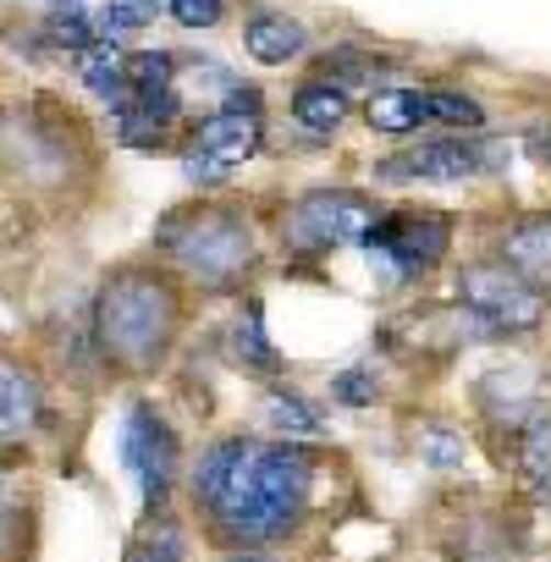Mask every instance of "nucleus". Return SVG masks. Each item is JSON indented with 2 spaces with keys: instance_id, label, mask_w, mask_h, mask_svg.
<instances>
[{
  "instance_id": "20e7f679",
  "label": "nucleus",
  "mask_w": 551,
  "mask_h": 562,
  "mask_svg": "<svg viewBox=\"0 0 551 562\" xmlns=\"http://www.w3.org/2000/svg\"><path fill=\"white\" fill-rule=\"evenodd\" d=\"M458 304L496 337H513V331H535L546 304L529 281L507 265H469L458 276Z\"/></svg>"
},
{
  "instance_id": "4be33fe9",
  "label": "nucleus",
  "mask_w": 551,
  "mask_h": 562,
  "mask_svg": "<svg viewBox=\"0 0 551 562\" xmlns=\"http://www.w3.org/2000/svg\"><path fill=\"white\" fill-rule=\"evenodd\" d=\"M155 18H160V0H105L100 29L105 34H133V29H149Z\"/></svg>"
},
{
  "instance_id": "9b49d317",
  "label": "nucleus",
  "mask_w": 551,
  "mask_h": 562,
  "mask_svg": "<svg viewBox=\"0 0 551 562\" xmlns=\"http://www.w3.org/2000/svg\"><path fill=\"white\" fill-rule=\"evenodd\" d=\"M243 45H248V56H254L259 67H288L293 56H304L310 29H304L299 18H288V12H259V18H248Z\"/></svg>"
},
{
  "instance_id": "f8f14e48",
  "label": "nucleus",
  "mask_w": 551,
  "mask_h": 562,
  "mask_svg": "<svg viewBox=\"0 0 551 562\" xmlns=\"http://www.w3.org/2000/svg\"><path fill=\"white\" fill-rule=\"evenodd\" d=\"M177 94L171 89H155V94H122L116 100V138L122 144H160L166 127L177 122Z\"/></svg>"
},
{
  "instance_id": "393cba45",
  "label": "nucleus",
  "mask_w": 551,
  "mask_h": 562,
  "mask_svg": "<svg viewBox=\"0 0 551 562\" xmlns=\"http://www.w3.org/2000/svg\"><path fill=\"white\" fill-rule=\"evenodd\" d=\"M226 12V0H171V18L182 29H215Z\"/></svg>"
},
{
  "instance_id": "423d86ee",
  "label": "nucleus",
  "mask_w": 551,
  "mask_h": 562,
  "mask_svg": "<svg viewBox=\"0 0 551 562\" xmlns=\"http://www.w3.org/2000/svg\"><path fill=\"white\" fill-rule=\"evenodd\" d=\"M375 221V204L364 193H348V188H326V193H304L293 210H288V248L299 254H326V248H342V243H359Z\"/></svg>"
},
{
  "instance_id": "39448f33",
  "label": "nucleus",
  "mask_w": 551,
  "mask_h": 562,
  "mask_svg": "<svg viewBox=\"0 0 551 562\" xmlns=\"http://www.w3.org/2000/svg\"><path fill=\"white\" fill-rule=\"evenodd\" d=\"M507 155L513 149L491 144V138H430V144L403 149V155L375 160V177L381 182H463V177L496 171Z\"/></svg>"
},
{
  "instance_id": "4468645a",
  "label": "nucleus",
  "mask_w": 551,
  "mask_h": 562,
  "mask_svg": "<svg viewBox=\"0 0 551 562\" xmlns=\"http://www.w3.org/2000/svg\"><path fill=\"white\" fill-rule=\"evenodd\" d=\"M40 419V381L23 364H0V441L29 436Z\"/></svg>"
},
{
  "instance_id": "ddd939ff",
  "label": "nucleus",
  "mask_w": 551,
  "mask_h": 562,
  "mask_svg": "<svg viewBox=\"0 0 551 562\" xmlns=\"http://www.w3.org/2000/svg\"><path fill=\"white\" fill-rule=\"evenodd\" d=\"M502 265L507 270H518L529 288L535 281H551V210L546 215H529V221H518L507 237H502Z\"/></svg>"
},
{
  "instance_id": "412c9836",
  "label": "nucleus",
  "mask_w": 551,
  "mask_h": 562,
  "mask_svg": "<svg viewBox=\"0 0 551 562\" xmlns=\"http://www.w3.org/2000/svg\"><path fill=\"white\" fill-rule=\"evenodd\" d=\"M45 34H50L56 45H67V50H89V45H100V29H94V18H89L83 7L56 12V18L45 23Z\"/></svg>"
},
{
  "instance_id": "1a4fd4ad",
  "label": "nucleus",
  "mask_w": 551,
  "mask_h": 562,
  "mask_svg": "<svg viewBox=\"0 0 551 562\" xmlns=\"http://www.w3.org/2000/svg\"><path fill=\"white\" fill-rule=\"evenodd\" d=\"M370 259H381L392 276H425L447 254V221L441 215H375L359 237Z\"/></svg>"
},
{
  "instance_id": "a878e982",
  "label": "nucleus",
  "mask_w": 551,
  "mask_h": 562,
  "mask_svg": "<svg viewBox=\"0 0 551 562\" xmlns=\"http://www.w3.org/2000/svg\"><path fill=\"white\" fill-rule=\"evenodd\" d=\"M12 524H18V507H12V491H7V480H0V546L12 540Z\"/></svg>"
},
{
  "instance_id": "cd10ccee",
  "label": "nucleus",
  "mask_w": 551,
  "mask_h": 562,
  "mask_svg": "<svg viewBox=\"0 0 551 562\" xmlns=\"http://www.w3.org/2000/svg\"><path fill=\"white\" fill-rule=\"evenodd\" d=\"M540 149H546V160H551V138H546V144H540Z\"/></svg>"
},
{
  "instance_id": "6ab92c4d",
  "label": "nucleus",
  "mask_w": 551,
  "mask_h": 562,
  "mask_svg": "<svg viewBox=\"0 0 551 562\" xmlns=\"http://www.w3.org/2000/svg\"><path fill=\"white\" fill-rule=\"evenodd\" d=\"M232 353H237L243 364H254V370H276V364H282V353L265 342L259 310H243V315H237V326H232Z\"/></svg>"
},
{
  "instance_id": "b1692460",
  "label": "nucleus",
  "mask_w": 551,
  "mask_h": 562,
  "mask_svg": "<svg viewBox=\"0 0 551 562\" xmlns=\"http://www.w3.org/2000/svg\"><path fill=\"white\" fill-rule=\"evenodd\" d=\"M331 397L348 403V408H364V403H375V375L370 370H348V375L331 381Z\"/></svg>"
},
{
  "instance_id": "9d476101",
  "label": "nucleus",
  "mask_w": 551,
  "mask_h": 562,
  "mask_svg": "<svg viewBox=\"0 0 551 562\" xmlns=\"http://www.w3.org/2000/svg\"><path fill=\"white\" fill-rule=\"evenodd\" d=\"M254 149H259V116H254V111H215V116L199 122V133H193V144H188V155H182V171H188V182L215 188V182H226V171L243 166Z\"/></svg>"
},
{
  "instance_id": "0eeeda50",
  "label": "nucleus",
  "mask_w": 551,
  "mask_h": 562,
  "mask_svg": "<svg viewBox=\"0 0 551 562\" xmlns=\"http://www.w3.org/2000/svg\"><path fill=\"white\" fill-rule=\"evenodd\" d=\"M430 122L480 133L485 111L469 94H452V89H381L370 100V127L375 133H414V127H430Z\"/></svg>"
},
{
  "instance_id": "f3484780",
  "label": "nucleus",
  "mask_w": 551,
  "mask_h": 562,
  "mask_svg": "<svg viewBox=\"0 0 551 562\" xmlns=\"http://www.w3.org/2000/svg\"><path fill=\"white\" fill-rule=\"evenodd\" d=\"M83 61H78V78H83V89L89 94H100V100H122V56L100 40V45H89V50H78Z\"/></svg>"
},
{
  "instance_id": "6e6552de",
  "label": "nucleus",
  "mask_w": 551,
  "mask_h": 562,
  "mask_svg": "<svg viewBox=\"0 0 551 562\" xmlns=\"http://www.w3.org/2000/svg\"><path fill=\"white\" fill-rule=\"evenodd\" d=\"M122 463L133 469L138 496H144V507L155 513V507L166 502V491H171V474H177V436H171V425H166L149 403H133V408H127Z\"/></svg>"
},
{
  "instance_id": "7ed1b4c3",
  "label": "nucleus",
  "mask_w": 551,
  "mask_h": 562,
  "mask_svg": "<svg viewBox=\"0 0 551 562\" xmlns=\"http://www.w3.org/2000/svg\"><path fill=\"white\" fill-rule=\"evenodd\" d=\"M166 254L204 288H232L254 270V232L232 210H193L160 232Z\"/></svg>"
},
{
  "instance_id": "aec40b11",
  "label": "nucleus",
  "mask_w": 551,
  "mask_h": 562,
  "mask_svg": "<svg viewBox=\"0 0 551 562\" xmlns=\"http://www.w3.org/2000/svg\"><path fill=\"white\" fill-rule=\"evenodd\" d=\"M265 419H270V430H282V436H315L321 430V414L310 403L288 397V392H270L265 397Z\"/></svg>"
},
{
  "instance_id": "2eb2a0df",
  "label": "nucleus",
  "mask_w": 551,
  "mask_h": 562,
  "mask_svg": "<svg viewBox=\"0 0 551 562\" xmlns=\"http://www.w3.org/2000/svg\"><path fill=\"white\" fill-rule=\"evenodd\" d=\"M518 463H524V480L529 491L551 507V414H535L518 436Z\"/></svg>"
},
{
  "instance_id": "dca6fc26",
  "label": "nucleus",
  "mask_w": 551,
  "mask_h": 562,
  "mask_svg": "<svg viewBox=\"0 0 551 562\" xmlns=\"http://www.w3.org/2000/svg\"><path fill=\"white\" fill-rule=\"evenodd\" d=\"M293 116L310 127V133H337L348 122V94L331 89V83H304L293 94Z\"/></svg>"
},
{
  "instance_id": "a211bd4d",
  "label": "nucleus",
  "mask_w": 551,
  "mask_h": 562,
  "mask_svg": "<svg viewBox=\"0 0 551 562\" xmlns=\"http://www.w3.org/2000/svg\"><path fill=\"white\" fill-rule=\"evenodd\" d=\"M171 72H177V61H171L166 50L122 56V94H155V89H171Z\"/></svg>"
},
{
  "instance_id": "bb28decb",
  "label": "nucleus",
  "mask_w": 551,
  "mask_h": 562,
  "mask_svg": "<svg viewBox=\"0 0 551 562\" xmlns=\"http://www.w3.org/2000/svg\"><path fill=\"white\" fill-rule=\"evenodd\" d=\"M226 562H259V557H226Z\"/></svg>"
},
{
  "instance_id": "5701e85b",
  "label": "nucleus",
  "mask_w": 551,
  "mask_h": 562,
  "mask_svg": "<svg viewBox=\"0 0 551 562\" xmlns=\"http://www.w3.org/2000/svg\"><path fill=\"white\" fill-rule=\"evenodd\" d=\"M127 562H182V535H177L171 524H155V529L133 546Z\"/></svg>"
},
{
  "instance_id": "f257e3e1",
  "label": "nucleus",
  "mask_w": 551,
  "mask_h": 562,
  "mask_svg": "<svg viewBox=\"0 0 551 562\" xmlns=\"http://www.w3.org/2000/svg\"><path fill=\"white\" fill-rule=\"evenodd\" d=\"M310 485H315V458L304 447L259 436L215 441L193 469V496L210 513L215 535L232 546L282 540L304 518Z\"/></svg>"
},
{
  "instance_id": "f03ea898",
  "label": "nucleus",
  "mask_w": 551,
  "mask_h": 562,
  "mask_svg": "<svg viewBox=\"0 0 551 562\" xmlns=\"http://www.w3.org/2000/svg\"><path fill=\"white\" fill-rule=\"evenodd\" d=\"M177 321H182L177 288L160 270H116L94 304V342L111 364L144 375V370L166 364V353L177 342Z\"/></svg>"
}]
</instances>
